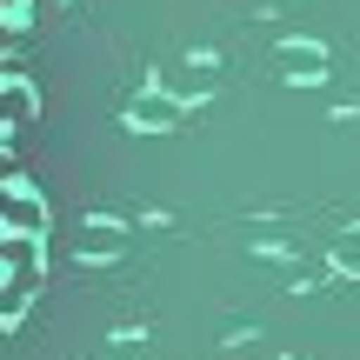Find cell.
Listing matches in <instances>:
<instances>
[{
    "label": "cell",
    "instance_id": "cell-6",
    "mask_svg": "<svg viewBox=\"0 0 360 360\" xmlns=\"http://www.w3.org/2000/svg\"><path fill=\"white\" fill-rule=\"evenodd\" d=\"M154 87H167L174 101H193V94H200V101H207V94H214V60H207V53H200V60H193V67H174V74H160Z\"/></svg>",
    "mask_w": 360,
    "mask_h": 360
},
{
    "label": "cell",
    "instance_id": "cell-5",
    "mask_svg": "<svg viewBox=\"0 0 360 360\" xmlns=\"http://www.w3.org/2000/svg\"><path fill=\"white\" fill-rule=\"evenodd\" d=\"M120 247H127V227H120V220H94V214H87V227H80V260H114Z\"/></svg>",
    "mask_w": 360,
    "mask_h": 360
},
{
    "label": "cell",
    "instance_id": "cell-3",
    "mask_svg": "<svg viewBox=\"0 0 360 360\" xmlns=\"http://www.w3.org/2000/svg\"><path fill=\"white\" fill-rule=\"evenodd\" d=\"M274 74L294 80V87H314V80H327V47L321 40H281L274 47Z\"/></svg>",
    "mask_w": 360,
    "mask_h": 360
},
{
    "label": "cell",
    "instance_id": "cell-10",
    "mask_svg": "<svg viewBox=\"0 0 360 360\" xmlns=\"http://www.w3.org/2000/svg\"><path fill=\"white\" fill-rule=\"evenodd\" d=\"M354 233H360V227H354Z\"/></svg>",
    "mask_w": 360,
    "mask_h": 360
},
{
    "label": "cell",
    "instance_id": "cell-8",
    "mask_svg": "<svg viewBox=\"0 0 360 360\" xmlns=\"http://www.w3.org/2000/svg\"><path fill=\"white\" fill-rule=\"evenodd\" d=\"M334 267L340 274H360V233H340V240H334Z\"/></svg>",
    "mask_w": 360,
    "mask_h": 360
},
{
    "label": "cell",
    "instance_id": "cell-4",
    "mask_svg": "<svg viewBox=\"0 0 360 360\" xmlns=\"http://www.w3.org/2000/svg\"><path fill=\"white\" fill-rule=\"evenodd\" d=\"M180 114H187V101H174L167 87L134 94V107H127V120H134V127H147V134H167V127H180Z\"/></svg>",
    "mask_w": 360,
    "mask_h": 360
},
{
    "label": "cell",
    "instance_id": "cell-7",
    "mask_svg": "<svg viewBox=\"0 0 360 360\" xmlns=\"http://www.w3.org/2000/svg\"><path fill=\"white\" fill-rule=\"evenodd\" d=\"M34 87H27V74H7V127H34Z\"/></svg>",
    "mask_w": 360,
    "mask_h": 360
},
{
    "label": "cell",
    "instance_id": "cell-2",
    "mask_svg": "<svg viewBox=\"0 0 360 360\" xmlns=\"http://www.w3.org/2000/svg\"><path fill=\"white\" fill-rule=\"evenodd\" d=\"M0 233H47V200H40L27 180H7V193H0Z\"/></svg>",
    "mask_w": 360,
    "mask_h": 360
},
{
    "label": "cell",
    "instance_id": "cell-9",
    "mask_svg": "<svg viewBox=\"0 0 360 360\" xmlns=\"http://www.w3.org/2000/svg\"><path fill=\"white\" fill-rule=\"evenodd\" d=\"M53 7H67V0H34V20H40V13H53Z\"/></svg>",
    "mask_w": 360,
    "mask_h": 360
},
{
    "label": "cell",
    "instance_id": "cell-1",
    "mask_svg": "<svg viewBox=\"0 0 360 360\" xmlns=\"http://www.w3.org/2000/svg\"><path fill=\"white\" fill-rule=\"evenodd\" d=\"M0 254H7V300H0V321H7V327H20V307L34 300L47 254H40V240H34V233H0Z\"/></svg>",
    "mask_w": 360,
    "mask_h": 360
}]
</instances>
